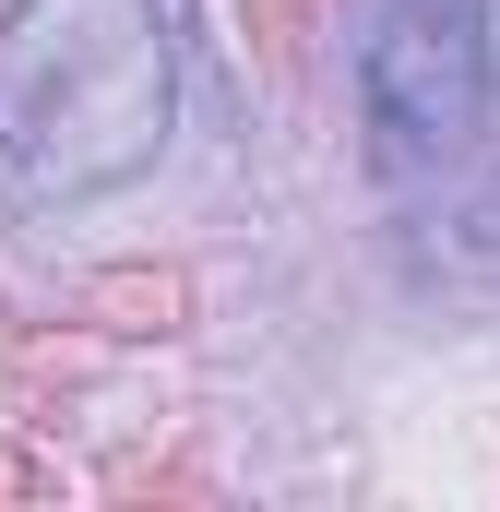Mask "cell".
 Masks as SVG:
<instances>
[{
    "label": "cell",
    "instance_id": "obj_1",
    "mask_svg": "<svg viewBox=\"0 0 500 512\" xmlns=\"http://www.w3.org/2000/svg\"><path fill=\"white\" fill-rule=\"evenodd\" d=\"M179 131L167 0H12L0 12V203L84 215L155 179Z\"/></svg>",
    "mask_w": 500,
    "mask_h": 512
},
{
    "label": "cell",
    "instance_id": "obj_2",
    "mask_svg": "<svg viewBox=\"0 0 500 512\" xmlns=\"http://www.w3.org/2000/svg\"><path fill=\"white\" fill-rule=\"evenodd\" d=\"M489 24L477 0H381L358 36V108H370L393 167H441L489 120Z\"/></svg>",
    "mask_w": 500,
    "mask_h": 512
}]
</instances>
